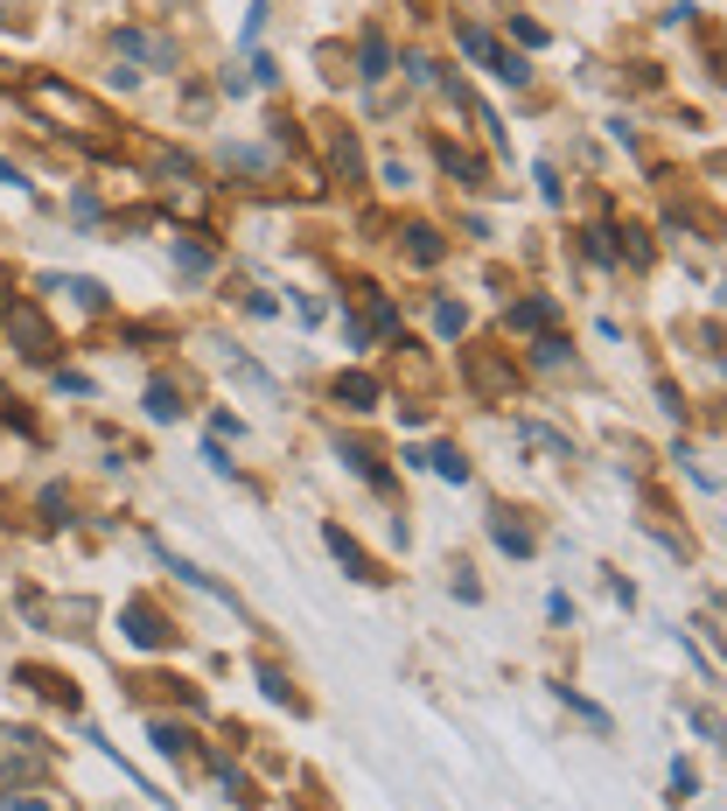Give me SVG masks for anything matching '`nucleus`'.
Returning a JSON list of instances; mask_svg holds the SVG:
<instances>
[{
    "instance_id": "nucleus-1",
    "label": "nucleus",
    "mask_w": 727,
    "mask_h": 811,
    "mask_svg": "<svg viewBox=\"0 0 727 811\" xmlns=\"http://www.w3.org/2000/svg\"><path fill=\"white\" fill-rule=\"evenodd\" d=\"M49 763H56V748L35 728H0V790H22L35 777H49Z\"/></svg>"
},
{
    "instance_id": "nucleus-2",
    "label": "nucleus",
    "mask_w": 727,
    "mask_h": 811,
    "mask_svg": "<svg viewBox=\"0 0 727 811\" xmlns=\"http://www.w3.org/2000/svg\"><path fill=\"white\" fill-rule=\"evenodd\" d=\"M455 49L476 56V64H483L496 85H511V91H525V85H532V64H525V56H511L490 29H476V22H455Z\"/></svg>"
},
{
    "instance_id": "nucleus-3",
    "label": "nucleus",
    "mask_w": 727,
    "mask_h": 811,
    "mask_svg": "<svg viewBox=\"0 0 727 811\" xmlns=\"http://www.w3.org/2000/svg\"><path fill=\"white\" fill-rule=\"evenodd\" d=\"M0 329H8V343L22 350L29 364H56V329L43 323L35 301H8V308H0Z\"/></svg>"
},
{
    "instance_id": "nucleus-4",
    "label": "nucleus",
    "mask_w": 727,
    "mask_h": 811,
    "mask_svg": "<svg viewBox=\"0 0 727 811\" xmlns=\"http://www.w3.org/2000/svg\"><path fill=\"white\" fill-rule=\"evenodd\" d=\"M112 49H120L126 64H141V70H182L176 35H155V29H120V35H112Z\"/></svg>"
},
{
    "instance_id": "nucleus-5",
    "label": "nucleus",
    "mask_w": 727,
    "mask_h": 811,
    "mask_svg": "<svg viewBox=\"0 0 727 811\" xmlns=\"http://www.w3.org/2000/svg\"><path fill=\"white\" fill-rule=\"evenodd\" d=\"M29 105H43V112H56V120H70V126H99V105H91L85 91L56 85V78H29Z\"/></svg>"
},
{
    "instance_id": "nucleus-6",
    "label": "nucleus",
    "mask_w": 727,
    "mask_h": 811,
    "mask_svg": "<svg viewBox=\"0 0 727 811\" xmlns=\"http://www.w3.org/2000/svg\"><path fill=\"white\" fill-rule=\"evenodd\" d=\"M120 630H126L133 651H168V644H176V630L161 622L155 601H126V609H120Z\"/></svg>"
},
{
    "instance_id": "nucleus-7",
    "label": "nucleus",
    "mask_w": 727,
    "mask_h": 811,
    "mask_svg": "<svg viewBox=\"0 0 727 811\" xmlns=\"http://www.w3.org/2000/svg\"><path fill=\"white\" fill-rule=\"evenodd\" d=\"M14 686H29L35 700H49V707H78V686H70V672H49V665H14Z\"/></svg>"
},
{
    "instance_id": "nucleus-8",
    "label": "nucleus",
    "mask_w": 727,
    "mask_h": 811,
    "mask_svg": "<svg viewBox=\"0 0 727 811\" xmlns=\"http://www.w3.org/2000/svg\"><path fill=\"white\" fill-rule=\"evenodd\" d=\"M552 323H560V301L552 294H525V301L504 308V329H518V336H546Z\"/></svg>"
},
{
    "instance_id": "nucleus-9",
    "label": "nucleus",
    "mask_w": 727,
    "mask_h": 811,
    "mask_svg": "<svg viewBox=\"0 0 727 811\" xmlns=\"http://www.w3.org/2000/svg\"><path fill=\"white\" fill-rule=\"evenodd\" d=\"M329 399H336L343 413H378V399H385V385H378L371 371H336Z\"/></svg>"
},
{
    "instance_id": "nucleus-10",
    "label": "nucleus",
    "mask_w": 727,
    "mask_h": 811,
    "mask_svg": "<svg viewBox=\"0 0 727 811\" xmlns=\"http://www.w3.org/2000/svg\"><path fill=\"white\" fill-rule=\"evenodd\" d=\"M322 545H329V553H336V567H350V581H385V574H378V560L371 553H363V545L350 539V532H343V525L329 518V525H322Z\"/></svg>"
},
{
    "instance_id": "nucleus-11",
    "label": "nucleus",
    "mask_w": 727,
    "mask_h": 811,
    "mask_svg": "<svg viewBox=\"0 0 727 811\" xmlns=\"http://www.w3.org/2000/svg\"><path fill=\"white\" fill-rule=\"evenodd\" d=\"M357 78H363V85H385V78H392V43H385V29H363V35H357Z\"/></svg>"
},
{
    "instance_id": "nucleus-12",
    "label": "nucleus",
    "mask_w": 727,
    "mask_h": 811,
    "mask_svg": "<svg viewBox=\"0 0 727 811\" xmlns=\"http://www.w3.org/2000/svg\"><path fill=\"white\" fill-rule=\"evenodd\" d=\"M399 252H406L413 259V267H441V259H448V238L441 232H434V224H406V232H399Z\"/></svg>"
},
{
    "instance_id": "nucleus-13",
    "label": "nucleus",
    "mask_w": 727,
    "mask_h": 811,
    "mask_svg": "<svg viewBox=\"0 0 727 811\" xmlns=\"http://www.w3.org/2000/svg\"><path fill=\"white\" fill-rule=\"evenodd\" d=\"M434 161H441V168H448V176H462V182H469V190H483V182H490V168H483V161H476V155H469V147H455V140H434Z\"/></svg>"
},
{
    "instance_id": "nucleus-14",
    "label": "nucleus",
    "mask_w": 727,
    "mask_h": 811,
    "mask_svg": "<svg viewBox=\"0 0 727 811\" xmlns=\"http://www.w3.org/2000/svg\"><path fill=\"white\" fill-rule=\"evenodd\" d=\"M43 288H49V294H70V301H78V308H91V315H105V308H112V294L99 288V280H85V273H64V280H43Z\"/></svg>"
},
{
    "instance_id": "nucleus-15",
    "label": "nucleus",
    "mask_w": 727,
    "mask_h": 811,
    "mask_svg": "<svg viewBox=\"0 0 727 811\" xmlns=\"http://www.w3.org/2000/svg\"><path fill=\"white\" fill-rule=\"evenodd\" d=\"M329 168L343 176V190H357V182H363V147H357V134H350V126H343V134L329 140Z\"/></svg>"
},
{
    "instance_id": "nucleus-16",
    "label": "nucleus",
    "mask_w": 727,
    "mask_h": 811,
    "mask_svg": "<svg viewBox=\"0 0 727 811\" xmlns=\"http://www.w3.org/2000/svg\"><path fill=\"white\" fill-rule=\"evenodd\" d=\"M581 252L595 259V267H623V232H616V224H588V232H581Z\"/></svg>"
},
{
    "instance_id": "nucleus-17",
    "label": "nucleus",
    "mask_w": 727,
    "mask_h": 811,
    "mask_svg": "<svg viewBox=\"0 0 727 811\" xmlns=\"http://www.w3.org/2000/svg\"><path fill=\"white\" fill-rule=\"evenodd\" d=\"M469 385L483 392V399H504L511 392V371L496 364V357H483V350H469Z\"/></svg>"
},
{
    "instance_id": "nucleus-18",
    "label": "nucleus",
    "mask_w": 727,
    "mask_h": 811,
    "mask_svg": "<svg viewBox=\"0 0 727 811\" xmlns=\"http://www.w3.org/2000/svg\"><path fill=\"white\" fill-rule=\"evenodd\" d=\"M490 539H496V545H504V553H518V560L532 553V545H539V539H532V532H525V525H518V518H511V511H490Z\"/></svg>"
},
{
    "instance_id": "nucleus-19",
    "label": "nucleus",
    "mask_w": 727,
    "mask_h": 811,
    "mask_svg": "<svg viewBox=\"0 0 727 811\" xmlns=\"http://www.w3.org/2000/svg\"><path fill=\"white\" fill-rule=\"evenodd\" d=\"M224 371H232V379H238V385H253V392H266V399H273V392H280V385H273V371H259V364H253V357H245V350H224Z\"/></svg>"
},
{
    "instance_id": "nucleus-20",
    "label": "nucleus",
    "mask_w": 727,
    "mask_h": 811,
    "mask_svg": "<svg viewBox=\"0 0 727 811\" xmlns=\"http://www.w3.org/2000/svg\"><path fill=\"white\" fill-rule=\"evenodd\" d=\"M168 259H176L189 280H203L210 267H217V252H210V245H197V238H176V245H168Z\"/></svg>"
},
{
    "instance_id": "nucleus-21",
    "label": "nucleus",
    "mask_w": 727,
    "mask_h": 811,
    "mask_svg": "<svg viewBox=\"0 0 727 811\" xmlns=\"http://www.w3.org/2000/svg\"><path fill=\"white\" fill-rule=\"evenodd\" d=\"M147 742H155V756H168V763L189 756V728H176V721H155V728H147Z\"/></svg>"
},
{
    "instance_id": "nucleus-22",
    "label": "nucleus",
    "mask_w": 727,
    "mask_h": 811,
    "mask_svg": "<svg viewBox=\"0 0 727 811\" xmlns=\"http://www.w3.org/2000/svg\"><path fill=\"white\" fill-rule=\"evenodd\" d=\"M147 420H182V392L168 385V379L147 385Z\"/></svg>"
},
{
    "instance_id": "nucleus-23",
    "label": "nucleus",
    "mask_w": 727,
    "mask_h": 811,
    "mask_svg": "<svg viewBox=\"0 0 727 811\" xmlns=\"http://www.w3.org/2000/svg\"><path fill=\"white\" fill-rule=\"evenodd\" d=\"M420 462H427L434 476H448V483H469V455H462V448H434V455H420Z\"/></svg>"
},
{
    "instance_id": "nucleus-24",
    "label": "nucleus",
    "mask_w": 727,
    "mask_h": 811,
    "mask_svg": "<svg viewBox=\"0 0 727 811\" xmlns=\"http://www.w3.org/2000/svg\"><path fill=\"white\" fill-rule=\"evenodd\" d=\"M567 357H573V343H567V336H539V343H532V364H539V371H560L567 364Z\"/></svg>"
},
{
    "instance_id": "nucleus-25",
    "label": "nucleus",
    "mask_w": 727,
    "mask_h": 811,
    "mask_svg": "<svg viewBox=\"0 0 727 811\" xmlns=\"http://www.w3.org/2000/svg\"><path fill=\"white\" fill-rule=\"evenodd\" d=\"M518 433H525L532 448H546V455H560V462L573 455V448H567V433H552V427H539V420H518Z\"/></svg>"
},
{
    "instance_id": "nucleus-26",
    "label": "nucleus",
    "mask_w": 727,
    "mask_h": 811,
    "mask_svg": "<svg viewBox=\"0 0 727 811\" xmlns=\"http://www.w3.org/2000/svg\"><path fill=\"white\" fill-rule=\"evenodd\" d=\"M434 329H441V336H462V329H469V308L441 294V301H434Z\"/></svg>"
},
{
    "instance_id": "nucleus-27",
    "label": "nucleus",
    "mask_w": 727,
    "mask_h": 811,
    "mask_svg": "<svg viewBox=\"0 0 727 811\" xmlns=\"http://www.w3.org/2000/svg\"><path fill=\"white\" fill-rule=\"evenodd\" d=\"M259 686H266V700H287V707H301V700H294V686H287V672H280V665H266V657H259Z\"/></svg>"
},
{
    "instance_id": "nucleus-28",
    "label": "nucleus",
    "mask_w": 727,
    "mask_h": 811,
    "mask_svg": "<svg viewBox=\"0 0 727 811\" xmlns=\"http://www.w3.org/2000/svg\"><path fill=\"white\" fill-rule=\"evenodd\" d=\"M560 700H567L573 713H581V721H595V728H608V707H595V700H588V692H573V686H560Z\"/></svg>"
},
{
    "instance_id": "nucleus-29",
    "label": "nucleus",
    "mask_w": 727,
    "mask_h": 811,
    "mask_svg": "<svg viewBox=\"0 0 727 811\" xmlns=\"http://www.w3.org/2000/svg\"><path fill=\"white\" fill-rule=\"evenodd\" d=\"M392 70H406L413 85H434V78H441V70H434V64H427V56H420V49H406V56H399Z\"/></svg>"
},
{
    "instance_id": "nucleus-30",
    "label": "nucleus",
    "mask_w": 727,
    "mask_h": 811,
    "mask_svg": "<svg viewBox=\"0 0 727 811\" xmlns=\"http://www.w3.org/2000/svg\"><path fill=\"white\" fill-rule=\"evenodd\" d=\"M0 420H8V427H22V433H35V420H29V406H22V399H14V392H8V385H0Z\"/></svg>"
},
{
    "instance_id": "nucleus-31",
    "label": "nucleus",
    "mask_w": 727,
    "mask_h": 811,
    "mask_svg": "<svg viewBox=\"0 0 727 811\" xmlns=\"http://www.w3.org/2000/svg\"><path fill=\"white\" fill-rule=\"evenodd\" d=\"M378 182H385V190H413V168L392 155V161H378Z\"/></svg>"
},
{
    "instance_id": "nucleus-32",
    "label": "nucleus",
    "mask_w": 727,
    "mask_h": 811,
    "mask_svg": "<svg viewBox=\"0 0 727 811\" xmlns=\"http://www.w3.org/2000/svg\"><path fill=\"white\" fill-rule=\"evenodd\" d=\"M511 35H518V43H525V49H546V29H539V22H532V14H511Z\"/></svg>"
},
{
    "instance_id": "nucleus-33",
    "label": "nucleus",
    "mask_w": 727,
    "mask_h": 811,
    "mask_svg": "<svg viewBox=\"0 0 727 811\" xmlns=\"http://www.w3.org/2000/svg\"><path fill=\"white\" fill-rule=\"evenodd\" d=\"M253 85H266V91L280 85V64H273V56H253Z\"/></svg>"
},
{
    "instance_id": "nucleus-34",
    "label": "nucleus",
    "mask_w": 727,
    "mask_h": 811,
    "mask_svg": "<svg viewBox=\"0 0 727 811\" xmlns=\"http://www.w3.org/2000/svg\"><path fill=\"white\" fill-rule=\"evenodd\" d=\"M539 196L560 203V168H552V161H539Z\"/></svg>"
},
{
    "instance_id": "nucleus-35",
    "label": "nucleus",
    "mask_w": 727,
    "mask_h": 811,
    "mask_svg": "<svg viewBox=\"0 0 727 811\" xmlns=\"http://www.w3.org/2000/svg\"><path fill=\"white\" fill-rule=\"evenodd\" d=\"M0 811H49L43 798H22V790H0Z\"/></svg>"
},
{
    "instance_id": "nucleus-36",
    "label": "nucleus",
    "mask_w": 727,
    "mask_h": 811,
    "mask_svg": "<svg viewBox=\"0 0 727 811\" xmlns=\"http://www.w3.org/2000/svg\"><path fill=\"white\" fill-rule=\"evenodd\" d=\"M70 211H78V224H99V196L78 190V196H70Z\"/></svg>"
},
{
    "instance_id": "nucleus-37",
    "label": "nucleus",
    "mask_w": 727,
    "mask_h": 811,
    "mask_svg": "<svg viewBox=\"0 0 727 811\" xmlns=\"http://www.w3.org/2000/svg\"><path fill=\"white\" fill-rule=\"evenodd\" d=\"M693 790H700V777L685 763H672V798H693Z\"/></svg>"
},
{
    "instance_id": "nucleus-38",
    "label": "nucleus",
    "mask_w": 727,
    "mask_h": 811,
    "mask_svg": "<svg viewBox=\"0 0 727 811\" xmlns=\"http://www.w3.org/2000/svg\"><path fill=\"white\" fill-rule=\"evenodd\" d=\"M0 182H8V190H29V182H22V168H14L8 155H0Z\"/></svg>"
}]
</instances>
